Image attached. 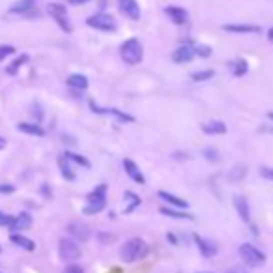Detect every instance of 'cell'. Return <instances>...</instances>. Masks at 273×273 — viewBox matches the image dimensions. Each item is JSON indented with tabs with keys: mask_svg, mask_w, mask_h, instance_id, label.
<instances>
[{
	"mask_svg": "<svg viewBox=\"0 0 273 273\" xmlns=\"http://www.w3.org/2000/svg\"><path fill=\"white\" fill-rule=\"evenodd\" d=\"M148 254V244L142 238H131L120 249V258L128 264H135L138 260H142Z\"/></svg>",
	"mask_w": 273,
	"mask_h": 273,
	"instance_id": "1",
	"label": "cell"
},
{
	"mask_svg": "<svg viewBox=\"0 0 273 273\" xmlns=\"http://www.w3.org/2000/svg\"><path fill=\"white\" fill-rule=\"evenodd\" d=\"M86 200L88 204L82 210L84 216H96V214L103 212L105 206H107V184H100L92 193L88 194Z\"/></svg>",
	"mask_w": 273,
	"mask_h": 273,
	"instance_id": "2",
	"label": "cell"
},
{
	"mask_svg": "<svg viewBox=\"0 0 273 273\" xmlns=\"http://www.w3.org/2000/svg\"><path fill=\"white\" fill-rule=\"evenodd\" d=\"M120 56L126 64L130 66H136L142 62L144 50H142V44L136 40V38H130L126 40L122 45H120Z\"/></svg>",
	"mask_w": 273,
	"mask_h": 273,
	"instance_id": "3",
	"label": "cell"
},
{
	"mask_svg": "<svg viewBox=\"0 0 273 273\" xmlns=\"http://www.w3.org/2000/svg\"><path fill=\"white\" fill-rule=\"evenodd\" d=\"M240 256L245 262V266L249 268H260L266 264V254L260 251L258 247H254L252 244L240 245Z\"/></svg>",
	"mask_w": 273,
	"mask_h": 273,
	"instance_id": "4",
	"label": "cell"
},
{
	"mask_svg": "<svg viewBox=\"0 0 273 273\" xmlns=\"http://www.w3.org/2000/svg\"><path fill=\"white\" fill-rule=\"evenodd\" d=\"M47 14L56 21V24L64 30L66 34H70L73 30L72 22H70V17H68V10H66L64 4H58V2H50L47 6Z\"/></svg>",
	"mask_w": 273,
	"mask_h": 273,
	"instance_id": "5",
	"label": "cell"
},
{
	"mask_svg": "<svg viewBox=\"0 0 273 273\" xmlns=\"http://www.w3.org/2000/svg\"><path fill=\"white\" fill-rule=\"evenodd\" d=\"M86 24L92 26L96 30H101V32H114L116 30V19L112 15L105 14V12H100V14H94L86 19Z\"/></svg>",
	"mask_w": 273,
	"mask_h": 273,
	"instance_id": "6",
	"label": "cell"
},
{
	"mask_svg": "<svg viewBox=\"0 0 273 273\" xmlns=\"http://www.w3.org/2000/svg\"><path fill=\"white\" fill-rule=\"evenodd\" d=\"M58 252H60V258L66 262H73L80 256V247L77 245V242H73L70 238H62L60 244H58Z\"/></svg>",
	"mask_w": 273,
	"mask_h": 273,
	"instance_id": "7",
	"label": "cell"
},
{
	"mask_svg": "<svg viewBox=\"0 0 273 273\" xmlns=\"http://www.w3.org/2000/svg\"><path fill=\"white\" fill-rule=\"evenodd\" d=\"M90 108H92V112H96V114H108V116H114L118 122H135V118L131 114H128V112H122V110H118V108H101L98 107L96 103H94L92 100H90Z\"/></svg>",
	"mask_w": 273,
	"mask_h": 273,
	"instance_id": "8",
	"label": "cell"
},
{
	"mask_svg": "<svg viewBox=\"0 0 273 273\" xmlns=\"http://www.w3.org/2000/svg\"><path fill=\"white\" fill-rule=\"evenodd\" d=\"M118 8L126 17H130L131 21L140 19V6L136 4V0H118Z\"/></svg>",
	"mask_w": 273,
	"mask_h": 273,
	"instance_id": "9",
	"label": "cell"
},
{
	"mask_svg": "<svg viewBox=\"0 0 273 273\" xmlns=\"http://www.w3.org/2000/svg\"><path fill=\"white\" fill-rule=\"evenodd\" d=\"M193 240H194V244H196V247H198V251H200V254L204 256V258H212V256H216L217 254V245L214 244V242H210V240L198 236V234H194Z\"/></svg>",
	"mask_w": 273,
	"mask_h": 273,
	"instance_id": "10",
	"label": "cell"
},
{
	"mask_svg": "<svg viewBox=\"0 0 273 273\" xmlns=\"http://www.w3.org/2000/svg\"><path fill=\"white\" fill-rule=\"evenodd\" d=\"M194 56V49H193V45H180L178 49L172 52V60L176 62V64H187V62H191Z\"/></svg>",
	"mask_w": 273,
	"mask_h": 273,
	"instance_id": "11",
	"label": "cell"
},
{
	"mask_svg": "<svg viewBox=\"0 0 273 273\" xmlns=\"http://www.w3.org/2000/svg\"><path fill=\"white\" fill-rule=\"evenodd\" d=\"M124 170H126V174H128L135 184H140V186L146 184V178H144V174L140 172V168L136 166L135 161H131V159H124Z\"/></svg>",
	"mask_w": 273,
	"mask_h": 273,
	"instance_id": "12",
	"label": "cell"
},
{
	"mask_svg": "<svg viewBox=\"0 0 273 273\" xmlns=\"http://www.w3.org/2000/svg\"><path fill=\"white\" fill-rule=\"evenodd\" d=\"M234 206H236V212H238V216H240V219L245 221V223H249V221H251V208H249L247 198L242 196V194H236V196H234Z\"/></svg>",
	"mask_w": 273,
	"mask_h": 273,
	"instance_id": "13",
	"label": "cell"
},
{
	"mask_svg": "<svg viewBox=\"0 0 273 273\" xmlns=\"http://www.w3.org/2000/svg\"><path fill=\"white\" fill-rule=\"evenodd\" d=\"M165 14L168 15V19L174 22V24H186L187 19H189V15L184 8L180 6H166L165 8Z\"/></svg>",
	"mask_w": 273,
	"mask_h": 273,
	"instance_id": "14",
	"label": "cell"
},
{
	"mask_svg": "<svg viewBox=\"0 0 273 273\" xmlns=\"http://www.w3.org/2000/svg\"><path fill=\"white\" fill-rule=\"evenodd\" d=\"M68 232H70L75 240H79V242H86L88 238H90L88 226L84 223H80V221H75V223L68 224Z\"/></svg>",
	"mask_w": 273,
	"mask_h": 273,
	"instance_id": "15",
	"label": "cell"
},
{
	"mask_svg": "<svg viewBox=\"0 0 273 273\" xmlns=\"http://www.w3.org/2000/svg\"><path fill=\"white\" fill-rule=\"evenodd\" d=\"M224 32H232V34H260L262 28L256 24H223Z\"/></svg>",
	"mask_w": 273,
	"mask_h": 273,
	"instance_id": "16",
	"label": "cell"
},
{
	"mask_svg": "<svg viewBox=\"0 0 273 273\" xmlns=\"http://www.w3.org/2000/svg\"><path fill=\"white\" fill-rule=\"evenodd\" d=\"M34 8H36V0H17L15 4L10 6V14L28 15L34 12Z\"/></svg>",
	"mask_w": 273,
	"mask_h": 273,
	"instance_id": "17",
	"label": "cell"
},
{
	"mask_svg": "<svg viewBox=\"0 0 273 273\" xmlns=\"http://www.w3.org/2000/svg\"><path fill=\"white\" fill-rule=\"evenodd\" d=\"M30 224H32V216L26 214V212H22V214H19L17 217H14V221L10 224V230H12V232L26 230V228H30Z\"/></svg>",
	"mask_w": 273,
	"mask_h": 273,
	"instance_id": "18",
	"label": "cell"
},
{
	"mask_svg": "<svg viewBox=\"0 0 273 273\" xmlns=\"http://www.w3.org/2000/svg\"><path fill=\"white\" fill-rule=\"evenodd\" d=\"M10 242L17 247H21L24 251H36V244L30 240V238L22 236V234H17V232H12V236H10Z\"/></svg>",
	"mask_w": 273,
	"mask_h": 273,
	"instance_id": "19",
	"label": "cell"
},
{
	"mask_svg": "<svg viewBox=\"0 0 273 273\" xmlns=\"http://www.w3.org/2000/svg\"><path fill=\"white\" fill-rule=\"evenodd\" d=\"M68 86L75 90V92H84L88 88V79L80 73H73V75L68 77Z\"/></svg>",
	"mask_w": 273,
	"mask_h": 273,
	"instance_id": "20",
	"label": "cell"
},
{
	"mask_svg": "<svg viewBox=\"0 0 273 273\" xmlns=\"http://www.w3.org/2000/svg\"><path fill=\"white\" fill-rule=\"evenodd\" d=\"M202 131L206 135H224L226 133V124L221 120H212V122L202 124Z\"/></svg>",
	"mask_w": 273,
	"mask_h": 273,
	"instance_id": "21",
	"label": "cell"
},
{
	"mask_svg": "<svg viewBox=\"0 0 273 273\" xmlns=\"http://www.w3.org/2000/svg\"><path fill=\"white\" fill-rule=\"evenodd\" d=\"M158 196L161 198V200L168 202V204H170V206H174V208L184 210V208H187V206H189V202H187V200H184V198H180V196H176V194L166 193V191H159Z\"/></svg>",
	"mask_w": 273,
	"mask_h": 273,
	"instance_id": "22",
	"label": "cell"
},
{
	"mask_svg": "<svg viewBox=\"0 0 273 273\" xmlns=\"http://www.w3.org/2000/svg\"><path fill=\"white\" fill-rule=\"evenodd\" d=\"M17 130L21 133H26V135H34V136H44L45 130L40 126V124H28V122H21L17 124Z\"/></svg>",
	"mask_w": 273,
	"mask_h": 273,
	"instance_id": "23",
	"label": "cell"
},
{
	"mask_svg": "<svg viewBox=\"0 0 273 273\" xmlns=\"http://www.w3.org/2000/svg\"><path fill=\"white\" fill-rule=\"evenodd\" d=\"M58 166H60V172L64 176L68 182H73L75 180V172H73V166H72V161L66 158L62 154V158H58Z\"/></svg>",
	"mask_w": 273,
	"mask_h": 273,
	"instance_id": "24",
	"label": "cell"
},
{
	"mask_svg": "<svg viewBox=\"0 0 273 273\" xmlns=\"http://www.w3.org/2000/svg\"><path fill=\"white\" fill-rule=\"evenodd\" d=\"M230 72H232V75L234 77H244L245 73L249 72V64L245 62L244 58H236L234 62H230Z\"/></svg>",
	"mask_w": 273,
	"mask_h": 273,
	"instance_id": "25",
	"label": "cell"
},
{
	"mask_svg": "<svg viewBox=\"0 0 273 273\" xmlns=\"http://www.w3.org/2000/svg\"><path fill=\"white\" fill-rule=\"evenodd\" d=\"M124 198L130 202V206L124 210V216H130L131 212H135V210L140 206V196L135 194L133 191H126V193H124Z\"/></svg>",
	"mask_w": 273,
	"mask_h": 273,
	"instance_id": "26",
	"label": "cell"
},
{
	"mask_svg": "<svg viewBox=\"0 0 273 273\" xmlns=\"http://www.w3.org/2000/svg\"><path fill=\"white\" fill-rule=\"evenodd\" d=\"M163 216L166 217H172V219H189V221H193L194 217L191 216V214H187V212H182L180 208L178 210H172V208H161L159 210Z\"/></svg>",
	"mask_w": 273,
	"mask_h": 273,
	"instance_id": "27",
	"label": "cell"
},
{
	"mask_svg": "<svg viewBox=\"0 0 273 273\" xmlns=\"http://www.w3.org/2000/svg\"><path fill=\"white\" fill-rule=\"evenodd\" d=\"M26 62H28V54H21V56L15 58L14 62L8 66V68H6V73H8V75H15V73L21 70V66L26 64Z\"/></svg>",
	"mask_w": 273,
	"mask_h": 273,
	"instance_id": "28",
	"label": "cell"
},
{
	"mask_svg": "<svg viewBox=\"0 0 273 273\" xmlns=\"http://www.w3.org/2000/svg\"><path fill=\"white\" fill-rule=\"evenodd\" d=\"M66 158L70 159V161H72V163H77V165H80L82 166V168H90V161H88L86 158H84V156H79V154H73V152H66L64 154Z\"/></svg>",
	"mask_w": 273,
	"mask_h": 273,
	"instance_id": "29",
	"label": "cell"
},
{
	"mask_svg": "<svg viewBox=\"0 0 273 273\" xmlns=\"http://www.w3.org/2000/svg\"><path fill=\"white\" fill-rule=\"evenodd\" d=\"M216 75V72L214 70H204V72H194L191 73V79L194 80V82H202V80H210L212 77Z\"/></svg>",
	"mask_w": 273,
	"mask_h": 273,
	"instance_id": "30",
	"label": "cell"
},
{
	"mask_svg": "<svg viewBox=\"0 0 273 273\" xmlns=\"http://www.w3.org/2000/svg\"><path fill=\"white\" fill-rule=\"evenodd\" d=\"M193 49H194V54H198L200 58L212 56V47H208V45H196Z\"/></svg>",
	"mask_w": 273,
	"mask_h": 273,
	"instance_id": "31",
	"label": "cell"
},
{
	"mask_svg": "<svg viewBox=\"0 0 273 273\" xmlns=\"http://www.w3.org/2000/svg\"><path fill=\"white\" fill-rule=\"evenodd\" d=\"M245 174H247V168H245L244 165H238L236 168H234V172L228 174L230 180H240V178H244Z\"/></svg>",
	"mask_w": 273,
	"mask_h": 273,
	"instance_id": "32",
	"label": "cell"
},
{
	"mask_svg": "<svg viewBox=\"0 0 273 273\" xmlns=\"http://www.w3.org/2000/svg\"><path fill=\"white\" fill-rule=\"evenodd\" d=\"M12 54H15V47H12V45H0V62L4 58L12 56Z\"/></svg>",
	"mask_w": 273,
	"mask_h": 273,
	"instance_id": "33",
	"label": "cell"
},
{
	"mask_svg": "<svg viewBox=\"0 0 273 273\" xmlns=\"http://www.w3.org/2000/svg\"><path fill=\"white\" fill-rule=\"evenodd\" d=\"M204 158L208 159V161H219V154H217L216 148H206L204 150Z\"/></svg>",
	"mask_w": 273,
	"mask_h": 273,
	"instance_id": "34",
	"label": "cell"
},
{
	"mask_svg": "<svg viewBox=\"0 0 273 273\" xmlns=\"http://www.w3.org/2000/svg\"><path fill=\"white\" fill-rule=\"evenodd\" d=\"M12 221H14V217L4 214V212H0V226H10Z\"/></svg>",
	"mask_w": 273,
	"mask_h": 273,
	"instance_id": "35",
	"label": "cell"
},
{
	"mask_svg": "<svg viewBox=\"0 0 273 273\" xmlns=\"http://www.w3.org/2000/svg\"><path fill=\"white\" fill-rule=\"evenodd\" d=\"M260 176L266 180H273V168L270 166H260Z\"/></svg>",
	"mask_w": 273,
	"mask_h": 273,
	"instance_id": "36",
	"label": "cell"
},
{
	"mask_svg": "<svg viewBox=\"0 0 273 273\" xmlns=\"http://www.w3.org/2000/svg\"><path fill=\"white\" fill-rule=\"evenodd\" d=\"M32 114H34V118H36V124H40L42 120H44V112H42V107H40V105H34Z\"/></svg>",
	"mask_w": 273,
	"mask_h": 273,
	"instance_id": "37",
	"label": "cell"
},
{
	"mask_svg": "<svg viewBox=\"0 0 273 273\" xmlns=\"http://www.w3.org/2000/svg\"><path fill=\"white\" fill-rule=\"evenodd\" d=\"M15 191V186H12V184H0V193L4 194H10Z\"/></svg>",
	"mask_w": 273,
	"mask_h": 273,
	"instance_id": "38",
	"label": "cell"
},
{
	"mask_svg": "<svg viewBox=\"0 0 273 273\" xmlns=\"http://www.w3.org/2000/svg\"><path fill=\"white\" fill-rule=\"evenodd\" d=\"M64 273H84V270L80 266H77V264H70V266L64 270Z\"/></svg>",
	"mask_w": 273,
	"mask_h": 273,
	"instance_id": "39",
	"label": "cell"
},
{
	"mask_svg": "<svg viewBox=\"0 0 273 273\" xmlns=\"http://www.w3.org/2000/svg\"><path fill=\"white\" fill-rule=\"evenodd\" d=\"M166 242H168V244H172V245H178V238L168 232V234H166Z\"/></svg>",
	"mask_w": 273,
	"mask_h": 273,
	"instance_id": "40",
	"label": "cell"
},
{
	"mask_svg": "<svg viewBox=\"0 0 273 273\" xmlns=\"http://www.w3.org/2000/svg\"><path fill=\"white\" fill-rule=\"evenodd\" d=\"M226 273H249V272L244 270V268H232V270H228Z\"/></svg>",
	"mask_w": 273,
	"mask_h": 273,
	"instance_id": "41",
	"label": "cell"
},
{
	"mask_svg": "<svg viewBox=\"0 0 273 273\" xmlns=\"http://www.w3.org/2000/svg\"><path fill=\"white\" fill-rule=\"evenodd\" d=\"M86 2H90V0H70V4H73V6H79V4H86Z\"/></svg>",
	"mask_w": 273,
	"mask_h": 273,
	"instance_id": "42",
	"label": "cell"
},
{
	"mask_svg": "<svg viewBox=\"0 0 273 273\" xmlns=\"http://www.w3.org/2000/svg\"><path fill=\"white\" fill-rule=\"evenodd\" d=\"M2 148H6V138H4V136H0V150H2Z\"/></svg>",
	"mask_w": 273,
	"mask_h": 273,
	"instance_id": "43",
	"label": "cell"
},
{
	"mask_svg": "<svg viewBox=\"0 0 273 273\" xmlns=\"http://www.w3.org/2000/svg\"><path fill=\"white\" fill-rule=\"evenodd\" d=\"M268 40L273 44V28H270V32H268Z\"/></svg>",
	"mask_w": 273,
	"mask_h": 273,
	"instance_id": "44",
	"label": "cell"
},
{
	"mask_svg": "<svg viewBox=\"0 0 273 273\" xmlns=\"http://www.w3.org/2000/svg\"><path fill=\"white\" fill-rule=\"evenodd\" d=\"M268 120H272L273 122V112H268Z\"/></svg>",
	"mask_w": 273,
	"mask_h": 273,
	"instance_id": "45",
	"label": "cell"
},
{
	"mask_svg": "<svg viewBox=\"0 0 273 273\" xmlns=\"http://www.w3.org/2000/svg\"><path fill=\"white\" fill-rule=\"evenodd\" d=\"M196 273H208V272H196Z\"/></svg>",
	"mask_w": 273,
	"mask_h": 273,
	"instance_id": "46",
	"label": "cell"
},
{
	"mask_svg": "<svg viewBox=\"0 0 273 273\" xmlns=\"http://www.w3.org/2000/svg\"><path fill=\"white\" fill-rule=\"evenodd\" d=\"M0 251H2V247H0Z\"/></svg>",
	"mask_w": 273,
	"mask_h": 273,
	"instance_id": "47",
	"label": "cell"
}]
</instances>
